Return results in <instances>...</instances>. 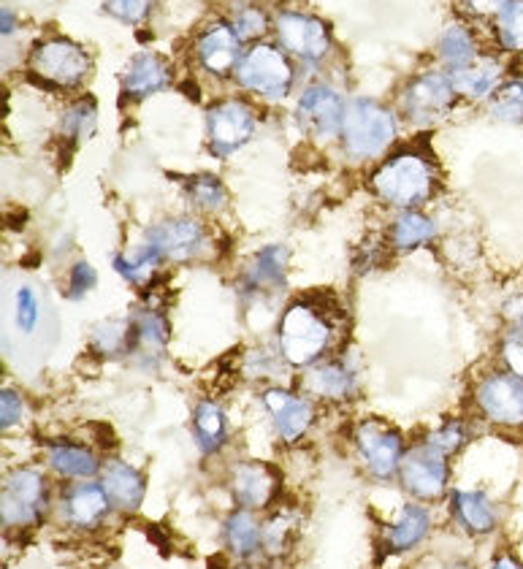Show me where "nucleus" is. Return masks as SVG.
<instances>
[{"instance_id":"obj_1","label":"nucleus","mask_w":523,"mask_h":569,"mask_svg":"<svg viewBox=\"0 0 523 569\" xmlns=\"http://www.w3.org/2000/svg\"><path fill=\"white\" fill-rule=\"evenodd\" d=\"M331 337H334V326L312 301H293L276 329L282 361L296 369L315 367L331 348Z\"/></svg>"},{"instance_id":"obj_2","label":"nucleus","mask_w":523,"mask_h":569,"mask_svg":"<svg viewBox=\"0 0 523 569\" xmlns=\"http://www.w3.org/2000/svg\"><path fill=\"white\" fill-rule=\"evenodd\" d=\"M434 188V169L423 154L402 152L380 166L372 177V190L385 203L399 209L421 207Z\"/></svg>"},{"instance_id":"obj_3","label":"nucleus","mask_w":523,"mask_h":569,"mask_svg":"<svg viewBox=\"0 0 523 569\" xmlns=\"http://www.w3.org/2000/svg\"><path fill=\"white\" fill-rule=\"evenodd\" d=\"M344 147L353 158L369 160L378 158L380 152H385V147L391 144L393 136H396V120L385 107L380 103L366 101V98H359V101L350 103L344 109Z\"/></svg>"},{"instance_id":"obj_4","label":"nucleus","mask_w":523,"mask_h":569,"mask_svg":"<svg viewBox=\"0 0 523 569\" xmlns=\"http://www.w3.org/2000/svg\"><path fill=\"white\" fill-rule=\"evenodd\" d=\"M475 407L485 423L504 431H523V380L507 369H494L477 382Z\"/></svg>"},{"instance_id":"obj_5","label":"nucleus","mask_w":523,"mask_h":569,"mask_svg":"<svg viewBox=\"0 0 523 569\" xmlns=\"http://www.w3.org/2000/svg\"><path fill=\"white\" fill-rule=\"evenodd\" d=\"M49 486L33 467L11 469L3 478V529L36 526L47 516Z\"/></svg>"},{"instance_id":"obj_6","label":"nucleus","mask_w":523,"mask_h":569,"mask_svg":"<svg viewBox=\"0 0 523 569\" xmlns=\"http://www.w3.org/2000/svg\"><path fill=\"white\" fill-rule=\"evenodd\" d=\"M237 79L244 90L263 98H282L293 82V68L272 44H255L239 60Z\"/></svg>"},{"instance_id":"obj_7","label":"nucleus","mask_w":523,"mask_h":569,"mask_svg":"<svg viewBox=\"0 0 523 569\" xmlns=\"http://www.w3.org/2000/svg\"><path fill=\"white\" fill-rule=\"evenodd\" d=\"M447 480H451V467L447 456L436 453L426 442L410 448L404 453L402 467H399V482L415 502H434L445 493Z\"/></svg>"},{"instance_id":"obj_8","label":"nucleus","mask_w":523,"mask_h":569,"mask_svg":"<svg viewBox=\"0 0 523 569\" xmlns=\"http://www.w3.org/2000/svg\"><path fill=\"white\" fill-rule=\"evenodd\" d=\"M355 450L369 469V475L378 480H391L399 472L404 459V439L396 429L385 426L383 420H364L353 431Z\"/></svg>"},{"instance_id":"obj_9","label":"nucleus","mask_w":523,"mask_h":569,"mask_svg":"<svg viewBox=\"0 0 523 569\" xmlns=\"http://www.w3.org/2000/svg\"><path fill=\"white\" fill-rule=\"evenodd\" d=\"M30 71L54 88H77L90 71V58L82 47L66 39L44 41L30 54Z\"/></svg>"},{"instance_id":"obj_10","label":"nucleus","mask_w":523,"mask_h":569,"mask_svg":"<svg viewBox=\"0 0 523 569\" xmlns=\"http://www.w3.org/2000/svg\"><path fill=\"white\" fill-rule=\"evenodd\" d=\"M453 98L455 90L451 77L429 71L423 77L412 79L410 88L402 96V109L408 111L410 120L418 122V126H432L453 107Z\"/></svg>"},{"instance_id":"obj_11","label":"nucleus","mask_w":523,"mask_h":569,"mask_svg":"<svg viewBox=\"0 0 523 569\" xmlns=\"http://www.w3.org/2000/svg\"><path fill=\"white\" fill-rule=\"evenodd\" d=\"M207 128L214 154H231L250 141L255 131V117L244 103L223 101L209 109Z\"/></svg>"},{"instance_id":"obj_12","label":"nucleus","mask_w":523,"mask_h":569,"mask_svg":"<svg viewBox=\"0 0 523 569\" xmlns=\"http://www.w3.org/2000/svg\"><path fill=\"white\" fill-rule=\"evenodd\" d=\"M274 28L280 44L301 60H320L331 47L329 30L315 17L299 14V11H282V14H276Z\"/></svg>"},{"instance_id":"obj_13","label":"nucleus","mask_w":523,"mask_h":569,"mask_svg":"<svg viewBox=\"0 0 523 569\" xmlns=\"http://www.w3.org/2000/svg\"><path fill=\"white\" fill-rule=\"evenodd\" d=\"M58 507L66 523L73 526V529L90 531L103 523V518H107L109 510H112V502H109L101 482L82 480V482H73V486H66Z\"/></svg>"},{"instance_id":"obj_14","label":"nucleus","mask_w":523,"mask_h":569,"mask_svg":"<svg viewBox=\"0 0 523 569\" xmlns=\"http://www.w3.org/2000/svg\"><path fill=\"white\" fill-rule=\"evenodd\" d=\"M263 407L272 416V423L282 442L293 445L310 431L315 420V407L304 396L285 391V388H269L263 391Z\"/></svg>"},{"instance_id":"obj_15","label":"nucleus","mask_w":523,"mask_h":569,"mask_svg":"<svg viewBox=\"0 0 523 569\" xmlns=\"http://www.w3.org/2000/svg\"><path fill=\"white\" fill-rule=\"evenodd\" d=\"M204 228L201 222L190 218H171L158 222L147 233V244H152L160 252V258L169 261H190L204 250Z\"/></svg>"},{"instance_id":"obj_16","label":"nucleus","mask_w":523,"mask_h":569,"mask_svg":"<svg viewBox=\"0 0 523 569\" xmlns=\"http://www.w3.org/2000/svg\"><path fill=\"white\" fill-rule=\"evenodd\" d=\"M276 488H280L276 472L261 461H242L231 472V493L244 510L255 512L272 505Z\"/></svg>"},{"instance_id":"obj_17","label":"nucleus","mask_w":523,"mask_h":569,"mask_svg":"<svg viewBox=\"0 0 523 569\" xmlns=\"http://www.w3.org/2000/svg\"><path fill=\"white\" fill-rule=\"evenodd\" d=\"M299 120L315 136H336L344 126V107L334 90L310 88L299 101Z\"/></svg>"},{"instance_id":"obj_18","label":"nucleus","mask_w":523,"mask_h":569,"mask_svg":"<svg viewBox=\"0 0 523 569\" xmlns=\"http://www.w3.org/2000/svg\"><path fill=\"white\" fill-rule=\"evenodd\" d=\"M451 512L455 523L472 537H489L494 535L500 526V510L483 491H461L455 488L451 493Z\"/></svg>"},{"instance_id":"obj_19","label":"nucleus","mask_w":523,"mask_h":569,"mask_svg":"<svg viewBox=\"0 0 523 569\" xmlns=\"http://www.w3.org/2000/svg\"><path fill=\"white\" fill-rule=\"evenodd\" d=\"M451 84L466 101H491L504 84V68L494 58H475L470 66L453 68Z\"/></svg>"},{"instance_id":"obj_20","label":"nucleus","mask_w":523,"mask_h":569,"mask_svg":"<svg viewBox=\"0 0 523 569\" xmlns=\"http://www.w3.org/2000/svg\"><path fill=\"white\" fill-rule=\"evenodd\" d=\"M429 529H432V516L423 505L410 502L402 507L399 518L391 526H385L383 531V550L391 556L410 553L412 548L421 546L429 537Z\"/></svg>"},{"instance_id":"obj_21","label":"nucleus","mask_w":523,"mask_h":569,"mask_svg":"<svg viewBox=\"0 0 523 569\" xmlns=\"http://www.w3.org/2000/svg\"><path fill=\"white\" fill-rule=\"evenodd\" d=\"M101 486L114 510L137 512L144 502V478L122 459H109L103 463Z\"/></svg>"},{"instance_id":"obj_22","label":"nucleus","mask_w":523,"mask_h":569,"mask_svg":"<svg viewBox=\"0 0 523 569\" xmlns=\"http://www.w3.org/2000/svg\"><path fill=\"white\" fill-rule=\"evenodd\" d=\"M239 52H242V39H239L237 30L228 28V24H214V28H209L199 39L201 66H204L207 71L218 73V77H223V73L239 66V60H242Z\"/></svg>"},{"instance_id":"obj_23","label":"nucleus","mask_w":523,"mask_h":569,"mask_svg":"<svg viewBox=\"0 0 523 569\" xmlns=\"http://www.w3.org/2000/svg\"><path fill=\"white\" fill-rule=\"evenodd\" d=\"M355 372L344 361H318L304 377V388L325 401H348L355 393Z\"/></svg>"},{"instance_id":"obj_24","label":"nucleus","mask_w":523,"mask_h":569,"mask_svg":"<svg viewBox=\"0 0 523 569\" xmlns=\"http://www.w3.org/2000/svg\"><path fill=\"white\" fill-rule=\"evenodd\" d=\"M169 84V68L158 54H137L122 73V98H139L152 96V92L163 90Z\"/></svg>"},{"instance_id":"obj_25","label":"nucleus","mask_w":523,"mask_h":569,"mask_svg":"<svg viewBox=\"0 0 523 569\" xmlns=\"http://www.w3.org/2000/svg\"><path fill=\"white\" fill-rule=\"evenodd\" d=\"M47 461L60 478L66 480H88L95 478L101 472L103 463L98 461V456L90 448L73 442H52L47 448Z\"/></svg>"},{"instance_id":"obj_26","label":"nucleus","mask_w":523,"mask_h":569,"mask_svg":"<svg viewBox=\"0 0 523 569\" xmlns=\"http://www.w3.org/2000/svg\"><path fill=\"white\" fill-rule=\"evenodd\" d=\"M169 345V323L158 309H141L131 320V352L158 361Z\"/></svg>"},{"instance_id":"obj_27","label":"nucleus","mask_w":523,"mask_h":569,"mask_svg":"<svg viewBox=\"0 0 523 569\" xmlns=\"http://www.w3.org/2000/svg\"><path fill=\"white\" fill-rule=\"evenodd\" d=\"M288 271V250L280 244L263 247L255 258H252L248 269H244V284L252 293H263V290L280 288L285 282Z\"/></svg>"},{"instance_id":"obj_28","label":"nucleus","mask_w":523,"mask_h":569,"mask_svg":"<svg viewBox=\"0 0 523 569\" xmlns=\"http://www.w3.org/2000/svg\"><path fill=\"white\" fill-rule=\"evenodd\" d=\"M223 535H225L228 550H231L237 559H252V556L261 550L263 526L255 521L252 510H244V507H239L237 512H231V516L225 518Z\"/></svg>"},{"instance_id":"obj_29","label":"nucleus","mask_w":523,"mask_h":569,"mask_svg":"<svg viewBox=\"0 0 523 569\" xmlns=\"http://www.w3.org/2000/svg\"><path fill=\"white\" fill-rule=\"evenodd\" d=\"M193 431H195V442H199L201 453L212 456L218 453L220 448L225 445L228 437V416L223 407L218 401H199L193 412Z\"/></svg>"},{"instance_id":"obj_30","label":"nucleus","mask_w":523,"mask_h":569,"mask_svg":"<svg viewBox=\"0 0 523 569\" xmlns=\"http://www.w3.org/2000/svg\"><path fill=\"white\" fill-rule=\"evenodd\" d=\"M388 237L396 250H418L434 239V222L418 209H404L388 228Z\"/></svg>"},{"instance_id":"obj_31","label":"nucleus","mask_w":523,"mask_h":569,"mask_svg":"<svg viewBox=\"0 0 523 569\" xmlns=\"http://www.w3.org/2000/svg\"><path fill=\"white\" fill-rule=\"evenodd\" d=\"M436 52H440V58L451 68H464L477 58V44L464 24H451V28L440 36Z\"/></svg>"},{"instance_id":"obj_32","label":"nucleus","mask_w":523,"mask_h":569,"mask_svg":"<svg viewBox=\"0 0 523 569\" xmlns=\"http://www.w3.org/2000/svg\"><path fill=\"white\" fill-rule=\"evenodd\" d=\"M160 261H163V258H160V252L144 241V244L137 247V250L120 252V256L114 258V269L120 271L128 282L144 284L152 274H155Z\"/></svg>"},{"instance_id":"obj_33","label":"nucleus","mask_w":523,"mask_h":569,"mask_svg":"<svg viewBox=\"0 0 523 569\" xmlns=\"http://www.w3.org/2000/svg\"><path fill=\"white\" fill-rule=\"evenodd\" d=\"M489 111L502 126H523V79H507L489 101Z\"/></svg>"},{"instance_id":"obj_34","label":"nucleus","mask_w":523,"mask_h":569,"mask_svg":"<svg viewBox=\"0 0 523 569\" xmlns=\"http://www.w3.org/2000/svg\"><path fill=\"white\" fill-rule=\"evenodd\" d=\"M293 535H296V518H293V512H274V516L263 523L261 550L266 556H272V559H280V556H285L288 548H291Z\"/></svg>"},{"instance_id":"obj_35","label":"nucleus","mask_w":523,"mask_h":569,"mask_svg":"<svg viewBox=\"0 0 523 569\" xmlns=\"http://www.w3.org/2000/svg\"><path fill=\"white\" fill-rule=\"evenodd\" d=\"M92 348L101 356H120L131 350V323L125 320H107L92 329Z\"/></svg>"},{"instance_id":"obj_36","label":"nucleus","mask_w":523,"mask_h":569,"mask_svg":"<svg viewBox=\"0 0 523 569\" xmlns=\"http://www.w3.org/2000/svg\"><path fill=\"white\" fill-rule=\"evenodd\" d=\"M496 39L507 52H523V0H513L496 17Z\"/></svg>"},{"instance_id":"obj_37","label":"nucleus","mask_w":523,"mask_h":569,"mask_svg":"<svg viewBox=\"0 0 523 569\" xmlns=\"http://www.w3.org/2000/svg\"><path fill=\"white\" fill-rule=\"evenodd\" d=\"M188 196L204 212H218V209L225 207V188L218 177H193L188 182Z\"/></svg>"},{"instance_id":"obj_38","label":"nucleus","mask_w":523,"mask_h":569,"mask_svg":"<svg viewBox=\"0 0 523 569\" xmlns=\"http://www.w3.org/2000/svg\"><path fill=\"white\" fill-rule=\"evenodd\" d=\"M466 442H470V426L464 420H447V423L436 426L432 435L426 437L429 448H434L442 456L459 453Z\"/></svg>"},{"instance_id":"obj_39","label":"nucleus","mask_w":523,"mask_h":569,"mask_svg":"<svg viewBox=\"0 0 523 569\" xmlns=\"http://www.w3.org/2000/svg\"><path fill=\"white\" fill-rule=\"evenodd\" d=\"M14 320H17V329L22 333H33L36 326L41 320V305H39V296L30 284H22L20 290L14 293Z\"/></svg>"},{"instance_id":"obj_40","label":"nucleus","mask_w":523,"mask_h":569,"mask_svg":"<svg viewBox=\"0 0 523 569\" xmlns=\"http://www.w3.org/2000/svg\"><path fill=\"white\" fill-rule=\"evenodd\" d=\"M500 361L502 369L513 372L515 377L523 380V326L515 323L504 331L502 342H500Z\"/></svg>"},{"instance_id":"obj_41","label":"nucleus","mask_w":523,"mask_h":569,"mask_svg":"<svg viewBox=\"0 0 523 569\" xmlns=\"http://www.w3.org/2000/svg\"><path fill=\"white\" fill-rule=\"evenodd\" d=\"M92 103L95 101H79L77 107L63 117V133L69 136V139H79V136L88 133L92 128V122H95V107H92Z\"/></svg>"},{"instance_id":"obj_42","label":"nucleus","mask_w":523,"mask_h":569,"mask_svg":"<svg viewBox=\"0 0 523 569\" xmlns=\"http://www.w3.org/2000/svg\"><path fill=\"white\" fill-rule=\"evenodd\" d=\"M103 6H107V11L114 17V20L137 24L147 17L152 0H107Z\"/></svg>"},{"instance_id":"obj_43","label":"nucleus","mask_w":523,"mask_h":569,"mask_svg":"<svg viewBox=\"0 0 523 569\" xmlns=\"http://www.w3.org/2000/svg\"><path fill=\"white\" fill-rule=\"evenodd\" d=\"M95 282H98L95 269H92L90 263L79 261V263L71 269V277H69V296H71V299H82L84 293H90V290L95 288Z\"/></svg>"},{"instance_id":"obj_44","label":"nucleus","mask_w":523,"mask_h":569,"mask_svg":"<svg viewBox=\"0 0 523 569\" xmlns=\"http://www.w3.org/2000/svg\"><path fill=\"white\" fill-rule=\"evenodd\" d=\"M22 407V396L14 388H3V393H0V426H3V431L20 423Z\"/></svg>"},{"instance_id":"obj_45","label":"nucleus","mask_w":523,"mask_h":569,"mask_svg":"<svg viewBox=\"0 0 523 569\" xmlns=\"http://www.w3.org/2000/svg\"><path fill=\"white\" fill-rule=\"evenodd\" d=\"M233 30L239 33V39H255V36H261L263 30H266V17L258 9H244L242 14L237 17Z\"/></svg>"},{"instance_id":"obj_46","label":"nucleus","mask_w":523,"mask_h":569,"mask_svg":"<svg viewBox=\"0 0 523 569\" xmlns=\"http://www.w3.org/2000/svg\"><path fill=\"white\" fill-rule=\"evenodd\" d=\"M510 3H513V0H464V6L475 17H494V20Z\"/></svg>"},{"instance_id":"obj_47","label":"nucleus","mask_w":523,"mask_h":569,"mask_svg":"<svg viewBox=\"0 0 523 569\" xmlns=\"http://www.w3.org/2000/svg\"><path fill=\"white\" fill-rule=\"evenodd\" d=\"M491 569H523V561L513 553H500L494 559V565H491Z\"/></svg>"},{"instance_id":"obj_48","label":"nucleus","mask_w":523,"mask_h":569,"mask_svg":"<svg viewBox=\"0 0 523 569\" xmlns=\"http://www.w3.org/2000/svg\"><path fill=\"white\" fill-rule=\"evenodd\" d=\"M14 30V17H11V11L3 9V36L11 33Z\"/></svg>"},{"instance_id":"obj_49","label":"nucleus","mask_w":523,"mask_h":569,"mask_svg":"<svg viewBox=\"0 0 523 569\" xmlns=\"http://www.w3.org/2000/svg\"><path fill=\"white\" fill-rule=\"evenodd\" d=\"M519 323H521V326H523V312H521V318H519Z\"/></svg>"},{"instance_id":"obj_50","label":"nucleus","mask_w":523,"mask_h":569,"mask_svg":"<svg viewBox=\"0 0 523 569\" xmlns=\"http://www.w3.org/2000/svg\"><path fill=\"white\" fill-rule=\"evenodd\" d=\"M239 569H252V567H239Z\"/></svg>"}]
</instances>
